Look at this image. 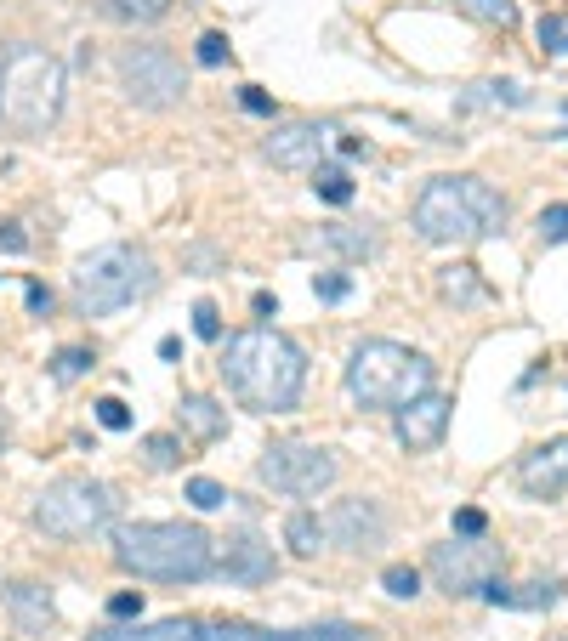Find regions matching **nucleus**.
Segmentation results:
<instances>
[{
    "mask_svg": "<svg viewBox=\"0 0 568 641\" xmlns=\"http://www.w3.org/2000/svg\"><path fill=\"white\" fill-rule=\"evenodd\" d=\"M91 641H205V630L188 619H160V624H114V630H97Z\"/></svg>",
    "mask_w": 568,
    "mask_h": 641,
    "instance_id": "19",
    "label": "nucleus"
},
{
    "mask_svg": "<svg viewBox=\"0 0 568 641\" xmlns=\"http://www.w3.org/2000/svg\"><path fill=\"white\" fill-rule=\"evenodd\" d=\"M222 381L233 386V398L256 409V415H290L302 403L307 386V358L302 347L279 330H239L222 347Z\"/></svg>",
    "mask_w": 568,
    "mask_h": 641,
    "instance_id": "1",
    "label": "nucleus"
},
{
    "mask_svg": "<svg viewBox=\"0 0 568 641\" xmlns=\"http://www.w3.org/2000/svg\"><path fill=\"white\" fill-rule=\"evenodd\" d=\"M108 545L125 573L154 585H194L216 573V539L194 522H120Z\"/></svg>",
    "mask_w": 568,
    "mask_h": 641,
    "instance_id": "2",
    "label": "nucleus"
},
{
    "mask_svg": "<svg viewBox=\"0 0 568 641\" xmlns=\"http://www.w3.org/2000/svg\"><path fill=\"white\" fill-rule=\"evenodd\" d=\"M523 108L529 103V97H523V91L512 86V80H478V86L466 91V108Z\"/></svg>",
    "mask_w": 568,
    "mask_h": 641,
    "instance_id": "23",
    "label": "nucleus"
},
{
    "mask_svg": "<svg viewBox=\"0 0 568 641\" xmlns=\"http://www.w3.org/2000/svg\"><path fill=\"white\" fill-rule=\"evenodd\" d=\"M103 6L125 23H160L171 12V0H103Z\"/></svg>",
    "mask_w": 568,
    "mask_h": 641,
    "instance_id": "27",
    "label": "nucleus"
},
{
    "mask_svg": "<svg viewBox=\"0 0 568 641\" xmlns=\"http://www.w3.org/2000/svg\"><path fill=\"white\" fill-rule=\"evenodd\" d=\"M540 52L568 57V12H546L540 18Z\"/></svg>",
    "mask_w": 568,
    "mask_h": 641,
    "instance_id": "30",
    "label": "nucleus"
},
{
    "mask_svg": "<svg viewBox=\"0 0 568 641\" xmlns=\"http://www.w3.org/2000/svg\"><path fill=\"white\" fill-rule=\"evenodd\" d=\"M205 641H296V630L267 636V630H250V624H205Z\"/></svg>",
    "mask_w": 568,
    "mask_h": 641,
    "instance_id": "31",
    "label": "nucleus"
},
{
    "mask_svg": "<svg viewBox=\"0 0 568 641\" xmlns=\"http://www.w3.org/2000/svg\"><path fill=\"white\" fill-rule=\"evenodd\" d=\"M563 114H568V108H563ZM563 142H568V131H563Z\"/></svg>",
    "mask_w": 568,
    "mask_h": 641,
    "instance_id": "46",
    "label": "nucleus"
},
{
    "mask_svg": "<svg viewBox=\"0 0 568 641\" xmlns=\"http://www.w3.org/2000/svg\"><path fill=\"white\" fill-rule=\"evenodd\" d=\"M177 415H182V432L199 437V443H216V437L228 432V409L216 398H205V392H188V398L177 403Z\"/></svg>",
    "mask_w": 568,
    "mask_h": 641,
    "instance_id": "18",
    "label": "nucleus"
},
{
    "mask_svg": "<svg viewBox=\"0 0 568 641\" xmlns=\"http://www.w3.org/2000/svg\"><path fill=\"white\" fill-rule=\"evenodd\" d=\"M216 573L233 579V585H267L279 573V556L256 534H228V539H216Z\"/></svg>",
    "mask_w": 568,
    "mask_h": 641,
    "instance_id": "13",
    "label": "nucleus"
},
{
    "mask_svg": "<svg viewBox=\"0 0 568 641\" xmlns=\"http://www.w3.org/2000/svg\"><path fill=\"white\" fill-rule=\"evenodd\" d=\"M91 364H97V352H91V347H63L52 358V381H80Z\"/></svg>",
    "mask_w": 568,
    "mask_h": 641,
    "instance_id": "29",
    "label": "nucleus"
},
{
    "mask_svg": "<svg viewBox=\"0 0 568 641\" xmlns=\"http://www.w3.org/2000/svg\"><path fill=\"white\" fill-rule=\"evenodd\" d=\"M517 488L529 500H557L568 488V437H551L540 449H529L517 460Z\"/></svg>",
    "mask_w": 568,
    "mask_h": 641,
    "instance_id": "14",
    "label": "nucleus"
},
{
    "mask_svg": "<svg viewBox=\"0 0 568 641\" xmlns=\"http://www.w3.org/2000/svg\"><path fill=\"white\" fill-rule=\"evenodd\" d=\"M455 534H466V539H483V534H489V517H483L478 505H461V511H455Z\"/></svg>",
    "mask_w": 568,
    "mask_h": 641,
    "instance_id": "39",
    "label": "nucleus"
},
{
    "mask_svg": "<svg viewBox=\"0 0 568 641\" xmlns=\"http://www.w3.org/2000/svg\"><path fill=\"white\" fill-rule=\"evenodd\" d=\"M250 307L262 312V318H273V312H279V301H273V295H267V290H256V301H250Z\"/></svg>",
    "mask_w": 568,
    "mask_h": 641,
    "instance_id": "44",
    "label": "nucleus"
},
{
    "mask_svg": "<svg viewBox=\"0 0 568 641\" xmlns=\"http://www.w3.org/2000/svg\"><path fill=\"white\" fill-rule=\"evenodd\" d=\"M449 415H455V398H444V392H421L415 403L398 409V443H404L409 454L438 449L444 432H449Z\"/></svg>",
    "mask_w": 568,
    "mask_h": 641,
    "instance_id": "11",
    "label": "nucleus"
},
{
    "mask_svg": "<svg viewBox=\"0 0 568 641\" xmlns=\"http://www.w3.org/2000/svg\"><path fill=\"white\" fill-rule=\"evenodd\" d=\"M296 250H307V256L364 261V256H375V233H370V227H313V233L296 239Z\"/></svg>",
    "mask_w": 568,
    "mask_h": 641,
    "instance_id": "16",
    "label": "nucleus"
},
{
    "mask_svg": "<svg viewBox=\"0 0 568 641\" xmlns=\"http://www.w3.org/2000/svg\"><path fill=\"white\" fill-rule=\"evenodd\" d=\"M23 244H29V233L18 222H0V250H23Z\"/></svg>",
    "mask_w": 568,
    "mask_h": 641,
    "instance_id": "42",
    "label": "nucleus"
},
{
    "mask_svg": "<svg viewBox=\"0 0 568 641\" xmlns=\"http://www.w3.org/2000/svg\"><path fill=\"white\" fill-rule=\"evenodd\" d=\"M108 613H114V619H137V613H142V590H114V596H108Z\"/></svg>",
    "mask_w": 568,
    "mask_h": 641,
    "instance_id": "40",
    "label": "nucleus"
},
{
    "mask_svg": "<svg viewBox=\"0 0 568 641\" xmlns=\"http://www.w3.org/2000/svg\"><path fill=\"white\" fill-rule=\"evenodd\" d=\"M330 545H347V551H375L387 539V517L375 500H341L330 505Z\"/></svg>",
    "mask_w": 568,
    "mask_h": 641,
    "instance_id": "15",
    "label": "nucleus"
},
{
    "mask_svg": "<svg viewBox=\"0 0 568 641\" xmlns=\"http://www.w3.org/2000/svg\"><path fill=\"white\" fill-rule=\"evenodd\" d=\"M6 613H12V624H18L23 636H46L57 619L52 596H46V585H29V579H18V585H6Z\"/></svg>",
    "mask_w": 568,
    "mask_h": 641,
    "instance_id": "17",
    "label": "nucleus"
},
{
    "mask_svg": "<svg viewBox=\"0 0 568 641\" xmlns=\"http://www.w3.org/2000/svg\"><path fill=\"white\" fill-rule=\"evenodd\" d=\"M313 295H319V301H347V295H353V278L347 273H319L313 278Z\"/></svg>",
    "mask_w": 568,
    "mask_h": 641,
    "instance_id": "36",
    "label": "nucleus"
},
{
    "mask_svg": "<svg viewBox=\"0 0 568 641\" xmlns=\"http://www.w3.org/2000/svg\"><path fill=\"white\" fill-rule=\"evenodd\" d=\"M97 426H103V432H125V426H131V409H125L120 398H103L97 403Z\"/></svg>",
    "mask_w": 568,
    "mask_h": 641,
    "instance_id": "38",
    "label": "nucleus"
},
{
    "mask_svg": "<svg viewBox=\"0 0 568 641\" xmlns=\"http://www.w3.org/2000/svg\"><path fill=\"white\" fill-rule=\"evenodd\" d=\"M63 91H69V74L46 46H12L0 63V120L18 125L23 137H40L63 114Z\"/></svg>",
    "mask_w": 568,
    "mask_h": 641,
    "instance_id": "4",
    "label": "nucleus"
},
{
    "mask_svg": "<svg viewBox=\"0 0 568 641\" xmlns=\"http://www.w3.org/2000/svg\"><path fill=\"white\" fill-rule=\"evenodd\" d=\"M142 460H148L154 471L182 466V437H171V432H148V437H142Z\"/></svg>",
    "mask_w": 568,
    "mask_h": 641,
    "instance_id": "24",
    "label": "nucleus"
},
{
    "mask_svg": "<svg viewBox=\"0 0 568 641\" xmlns=\"http://www.w3.org/2000/svg\"><path fill=\"white\" fill-rule=\"evenodd\" d=\"M0 432H6V409H0Z\"/></svg>",
    "mask_w": 568,
    "mask_h": 641,
    "instance_id": "45",
    "label": "nucleus"
},
{
    "mask_svg": "<svg viewBox=\"0 0 568 641\" xmlns=\"http://www.w3.org/2000/svg\"><path fill=\"white\" fill-rule=\"evenodd\" d=\"M35 522L52 539H86L114 522V488L91 477H57L35 500Z\"/></svg>",
    "mask_w": 568,
    "mask_h": 641,
    "instance_id": "7",
    "label": "nucleus"
},
{
    "mask_svg": "<svg viewBox=\"0 0 568 641\" xmlns=\"http://www.w3.org/2000/svg\"><path fill=\"white\" fill-rule=\"evenodd\" d=\"M120 86L137 108H171L182 103V63L165 46H131L120 52Z\"/></svg>",
    "mask_w": 568,
    "mask_h": 641,
    "instance_id": "9",
    "label": "nucleus"
},
{
    "mask_svg": "<svg viewBox=\"0 0 568 641\" xmlns=\"http://www.w3.org/2000/svg\"><path fill=\"white\" fill-rule=\"evenodd\" d=\"M438 295H444V301H455V307H472V301H483V278H478V267H466V261L444 267V273H438Z\"/></svg>",
    "mask_w": 568,
    "mask_h": 641,
    "instance_id": "22",
    "label": "nucleus"
},
{
    "mask_svg": "<svg viewBox=\"0 0 568 641\" xmlns=\"http://www.w3.org/2000/svg\"><path fill=\"white\" fill-rule=\"evenodd\" d=\"M563 596V585H551V579H540V585H506V579H489L483 585V602L489 607H551Z\"/></svg>",
    "mask_w": 568,
    "mask_h": 641,
    "instance_id": "20",
    "label": "nucleus"
},
{
    "mask_svg": "<svg viewBox=\"0 0 568 641\" xmlns=\"http://www.w3.org/2000/svg\"><path fill=\"white\" fill-rule=\"evenodd\" d=\"M381 585H387V596H398V602H415V596H421V568L392 562V568L381 573Z\"/></svg>",
    "mask_w": 568,
    "mask_h": 641,
    "instance_id": "28",
    "label": "nucleus"
},
{
    "mask_svg": "<svg viewBox=\"0 0 568 641\" xmlns=\"http://www.w3.org/2000/svg\"><path fill=\"white\" fill-rule=\"evenodd\" d=\"M534 227H540V244H568V205H546Z\"/></svg>",
    "mask_w": 568,
    "mask_h": 641,
    "instance_id": "33",
    "label": "nucleus"
},
{
    "mask_svg": "<svg viewBox=\"0 0 568 641\" xmlns=\"http://www.w3.org/2000/svg\"><path fill=\"white\" fill-rule=\"evenodd\" d=\"M324 148H330V131H324V125H307V120L279 125V131L262 142L267 165H279V171H319Z\"/></svg>",
    "mask_w": 568,
    "mask_h": 641,
    "instance_id": "12",
    "label": "nucleus"
},
{
    "mask_svg": "<svg viewBox=\"0 0 568 641\" xmlns=\"http://www.w3.org/2000/svg\"><path fill=\"white\" fill-rule=\"evenodd\" d=\"M29 312H52V290H40V284H29Z\"/></svg>",
    "mask_w": 568,
    "mask_h": 641,
    "instance_id": "43",
    "label": "nucleus"
},
{
    "mask_svg": "<svg viewBox=\"0 0 568 641\" xmlns=\"http://www.w3.org/2000/svg\"><path fill=\"white\" fill-rule=\"evenodd\" d=\"M188 505H194V511H222V505H228V488L211 483V477H194V483H188Z\"/></svg>",
    "mask_w": 568,
    "mask_h": 641,
    "instance_id": "32",
    "label": "nucleus"
},
{
    "mask_svg": "<svg viewBox=\"0 0 568 641\" xmlns=\"http://www.w3.org/2000/svg\"><path fill=\"white\" fill-rule=\"evenodd\" d=\"M284 545L296 556H319L324 545H330V522H324L319 511H290V517H284Z\"/></svg>",
    "mask_w": 568,
    "mask_h": 641,
    "instance_id": "21",
    "label": "nucleus"
},
{
    "mask_svg": "<svg viewBox=\"0 0 568 641\" xmlns=\"http://www.w3.org/2000/svg\"><path fill=\"white\" fill-rule=\"evenodd\" d=\"M500 562H506V556H500L495 545H483V539H466L461 534V539H449V545H432L426 573H432L449 596H483V585H489V579H500Z\"/></svg>",
    "mask_w": 568,
    "mask_h": 641,
    "instance_id": "10",
    "label": "nucleus"
},
{
    "mask_svg": "<svg viewBox=\"0 0 568 641\" xmlns=\"http://www.w3.org/2000/svg\"><path fill=\"white\" fill-rule=\"evenodd\" d=\"M296 641H364V630H353V624H313V630H296Z\"/></svg>",
    "mask_w": 568,
    "mask_h": 641,
    "instance_id": "37",
    "label": "nucleus"
},
{
    "mask_svg": "<svg viewBox=\"0 0 568 641\" xmlns=\"http://www.w3.org/2000/svg\"><path fill=\"white\" fill-rule=\"evenodd\" d=\"M154 290V267L137 244H97L80 267H74V301L86 318H108V312L131 307L137 295Z\"/></svg>",
    "mask_w": 568,
    "mask_h": 641,
    "instance_id": "6",
    "label": "nucleus"
},
{
    "mask_svg": "<svg viewBox=\"0 0 568 641\" xmlns=\"http://www.w3.org/2000/svg\"><path fill=\"white\" fill-rule=\"evenodd\" d=\"M239 103H245L250 114H273V97H267L262 86H245V91H239Z\"/></svg>",
    "mask_w": 568,
    "mask_h": 641,
    "instance_id": "41",
    "label": "nucleus"
},
{
    "mask_svg": "<svg viewBox=\"0 0 568 641\" xmlns=\"http://www.w3.org/2000/svg\"><path fill=\"white\" fill-rule=\"evenodd\" d=\"M262 483L273 488V494H290V500H313V494H324V488L336 483V449H324V443H302V437H284V443H273V449H262Z\"/></svg>",
    "mask_w": 568,
    "mask_h": 641,
    "instance_id": "8",
    "label": "nucleus"
},
{
    "mask_svg": "<svg viewBox=\"0 0 568 641\" xmlns=\"http://www.w3.org/2000/svg\"><path fill=\"white\" fill-rule=\"evenodd\" d=\"M409 222L426 244H466V239H489L506 222V199H500L483 176H432L415 193Z\"/></svg>",
    "mask_w": 568,
    "mask_h": 641,
    "instance_id": "3",
    "label": "nucleus"
},
{
    "mask_svg": "<svg viewBox=\"0 0 568 641\" xmlns=\"http://www.w3.org/2000/svg\"><path fill=\"white\" fill-rule=\"evenodd\" d=\"M421 392H432V364L398 341H358L347 352V398L358 409H404Z\"/></svg>",
    "mask_w": 568,
    "mask_h": 641,
    "instance_id": "5",
    "label": "nucleus"
},
{
    "mask_svg": "<svg viewBox=\"0 0 568 641\" xmlns=\"http://www.w3.org/2000/svg\"><path fill=\"white\" fill-rule=\"evenodd\" d=\"M313 193L330 199V205H347V199H353V176L341 171V165H319V171H313Z\"/></svg>",
    "mask_w": 568,
    "mask_h": 641,
    "instance_id": "25",
    "label": "nucleus"
},
{
    "mask_svg": "<svg viewBox=\"0 0 568 641\" xmlns=\"http://www.w3.org/2000/svg\"><path fill=\"white\" fill-rule=\"evenodd\" d=\"M194 335L199 341H222V312H216V301H194Z\"/></svg>",
    "mask_w": 568,
    "mask_h": 641,
    "instance_id": "35",
    "label": "nucleus"
},
{
    "mask_svg": "<svg viewBox=\"0 0 568 641\" xmlns=\"http://www.w3.org/2000/svg\"><path fill=\"white\" fill-rule=\"evenodd\" d=\"M466 18H478V23H495V29H512L517 23V6L512 0H455Z\"/></svg>",
    "mask_w": 568,
    "mask_h": 641,
    "instance_id": "26",
    "label": "nucleus"
},
{
    "mask_svg": "<svg viewBox=\"0 0 568 641\" xmlns=\"http://www.w3.org/2000/svg\"><path fill=\"white\" fill-rule=\"evenodd\" d=\"M194 57L205 63V69H222L233 57V46H228V35H199V46H194Z\"/></svg>",
    "mask_w": 568,
    "mask_h": 641,
    "instance_id": "34",
    "label": "nucleus"
}]
</instances>
